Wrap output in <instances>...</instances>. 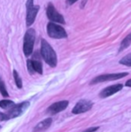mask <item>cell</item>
Instances as JSON below:
<instances>
[{
    "label": "cell",
    "mask_w": 131,
    "mask_h": 132,
    "mask_svg": "<svg viewBox=\"0 0 131 132\" xmlns=\"http://www.w3.org/2000/svg\"><path fill=\"white\" fill-rule=\"evenodd\" d=\"M76 1H78V0H66V5H72L73 4H75Z\"/></svg>",
    "instance_id": "d6986e66"
},
{
    "label": "cell",
    "mask_w": 131,
    "mask_h": 132,
    "mask_svg": "<svg viewBox=\"0 0 131 132\" xmlns=\"http://www.w3.org/2000/svg\"><path fill=\"white\" fill-rule=\"evenodd\" d=\"M119 64L124 65L127 67H131V53L126 55L119 60Z\"/></svg>",
    "instance_id": "2e32d148"
},
{
    "label": "cell",
    "mask_w": 131,
    "mask_h": 132,
    "mask_svg": "<svg viewBox=\"0 0 131 132\" xmlns=\"http://www.w3.org/2000/svg\"><path fill=\"white\" fill-rule=\"evenodd\" d=\"M40 10L39 5H34L33 0L26 1V25L31 26L36 19V15Z\"/></svg>",
    "instance_id": "277c9868"
},
{
    "label": "cell",
    "mask_w": 131,
    "mask_h": 132,
    "mask_svg": "<svg viewBox=\"0 0 131 132\" xmlns=\"http://www.w3.org/2000/svg\"><path fill=\"white\" fill-rule=\"evenodd\" d=\"M27 68L31 75L34 74L35 72L39 73L40 75H42L43 73V68H42V64L40 61L35 60V59H28L27 60Z\"/></svg>",
    "instance_id": "30bf717a"
},
{
    "label": "cell",
    "mask_w": 131,
    "mask_h": 132,
    "mask_svg": "<svg viewBox=\"0 0 131 132\" xmlns=\"http://www.w3.org/2000/svg\"><path fill=\"white\" fill-rule=\"evenodd\" d=\"M46 14H47V17L53 23H58L59 24H65L66 23L63 15L57 11L52 3L48 4L47 8H46Z\"/></svg>",
    "instance_id": "5b68a950"
},
{
    "label": "cell",
    "mask_w": 131,
    "mask_h": 132,
    "mask_svg": "<svg viewBox=\"0 0 131 132\" xmlns=\"http://www.w3.org/2000/svg\"><path fill=\"white\" fill-rule=\"evenodd\" d=\"M99 128L98 127H94V128H90V129H86V130H84V132H94V131H96L97 129H98Z\"/></svg>",
    "instance_id": "ac0fdd59"
},
{
    "label": "cell",
    "mask_w": 131,
    "mask_h": 132,
    "mask_svg": "<svg viewBox=\"0 0 131 132\" xmlns=\"http://www.w3.org/2000/svg\"><path fill=\"white\" fill-rule=\"evenodd\" d=\"M131 44V32L128 35H127L124 39L122 40L120 43V46H119V52H121V51H125L127 48H128Z\"/></svg>",
    "instance_id": "4fadbf2b"
},
{
    "label": "cell",
    "mask_w": 131,
    "mask_h": 132,
    "mask_svg": "<svg viewBox=\"0 0 131 132\" xmlns=\"http://www.w3.org/2000/svg\"><path fill=\"white\" fill-rule=\"evenodd\" d=\"M93 103L91 101L88 100H81L79 101L75 105V107L72 110V112L74 114H80V113H84L86 111H90L93 107Z\"/></svg>",
    "instance_id": "ba28073f"
},
{
    "label": "cell",
    "mask_w": 131,
    "mask_h": 132,
    "mask_svg": "<svg viewBox=\"0 0 131 132\" xmlns=\"http://www.w3.org/2000/svg\"><path fill=\"white\" fill-rule=\"evenodd\" d=\"M51 123H52V120H51L50 118L46 119V120H42V121L40 122L39 124H37V125L35 126L32 132H41V131L46 130V129L50 127Z\"/></svg>",
    "instance_id": "7c38bea8"
},
{
    "label": "cell",
    "mask_w": 131,
    "mask_h": 132,
    "mask_svg": "<svg viewBox=\"0 0 131 132\" xmlns=\"http://www.w3.org/2000/svg\"><path fill=\"white\" fill-rule=\"evenodd\" d=\"M13 75H14V82H15L16 86L19 89H21L23 87V81H22V78L20 77L19 74L16 70H14L13 71Z\"/></svg>",
    "instance_id": "5bb4252c"
},
{
    "label": "cell",
    "mask_w": 131,
    "mask_h": 132,
    "mask_svg": "<svg viewBox=\"0 0 131 132\" xmlns=\"http://www.w3.org/2000/svg\"><path fill=\"white\" fill-rule=\"evenodd\" d=\"M128 73L127 72H122V73H114V74H105V75H101L98 77H94L91 82L90 85H95V84L102 83V82L107 81H114V80H118L123 78L124 77H127Z\"/></svg>",
    "instance_id": "8992f818"
},
{
    "label": "cell",
    "mask_w": 131,
    "mask_h": 132,
    "mask_svg": "<svg viewBox=\"0 0 131 132\" xmlns=\"http://www.w3.org/2000/svg\"><path fill=\"white\" fill-rule=\"evenodd\" d=\"M47 32L50 38L53 39H66L67 33L66 30L60 24L56 23H49L47 25Z\"/></svg>",
    "instance_id": "3957f363"
},
{
    "label": "cell",
    "mask_w": 131,
    "mask_h": 132,
    "mask_svg": "<svg viewBox=\"0 0 131 132\" xmlns=\"http://www.w3.org/2000/svg\"><path fill=\"white\" fill-rule=\"evenodd\" d=\"M0 93H1L3 97H8L9 96L8 93H7V90H6V87H5V85L1 77H0Z\"/></svg>",
    "instance_id": "e0dca14e"
},
{
    "label": "cell",
    "mask_w": 131,
    "mask_h": 132,
    "mask_svg": "<svg viewBox=\"0 0 131 132\" xmlns=\"http://www.w3.org/2000/svg\"><path fill=\"white\" fill-rule=\"evenodd\" d=\"M35 38H36L35 30L32 29V28L27 30L24 34V38H23V53L26 57L32 55L35 42Z\"/></svg>",
    "instance_id": "7a4b0ae2"
},
{
    "label": "cell",
    "mask_w": 131,
    "mask_h": 132,
    "mask_svg": "<svg viewBox=\"0 0 131 132\" xmlns=\"http://www.w3.org/2000/svg\"><path fill=\"white\" fill-rule=\"evenodd\" d=\"M29 105H30V103H29V102H23V103H19V104H14L12 108H10L8 112L5 113L7 120H10V119H14V118H16V117H19L20 115H22L23 112H24L25 110L29 107Z\"/></svg>",
    "instance_id": "52a82bcc"
},
{
    "label": "cell",
    "mask_w": 131,
    "mask_h": 132,
    "mask_svg": "<svg viewBox=\"0 0 131 132\" xmlns=\"http://www.w3.org/2000/svg\"><path fill=\"white\" fill-rule=\"evenodd\" d=\"M40 55L45 62L51 68H55L58 64V57L55 51L46 40L42 39L40 42Z\"/></svg>",
    "instance_id": "6da1fadb"
},
{
    "label": "cell",
    "mask_w": 131,
    "mask_h": 132,
    "mask_svg": "<svg viewBox=\"0 0 131 132\" xmlns=\"http://www.w3.org/2000/svg\"><path fill=\"white\" fill-rule=\"evenodd\" d=\"M68 101H60V102H57V103H53L49 106L47 109V113L50 115H54L57 114V113L60 112V111H64V110L66 109L68 105Z\"/></svg>",
    "instance_id": "9c48e42d"
},
{
    "label": "cell",
    "mask_w": 131,
    "mask_h": 132,
    "mask_svg": "<svg viewBox=\"0 0 131 132\" xmlns=\"http://www.w3.org/2000/svg\"><path fill=\"white\" fill-rule=\"evenodd\" d=\"M125 85H126V86H128V87H131V79H128V81L126 82Z\"/></svg>",
    "instance_id": "ffe728a7"
},
{
    "label": "cell",
    "mask_w": 131,
    "mask_h": 132,
    "mask_svg": "<svg viewBox=\"0 0 131 132\" xmlns=\"http://www.w3.org/2000/svg\"><path fill=\"white\" fill-rule=\"evenodd\" d=\"M122 88H123V85H121V84H117V85H110V86H108L103 89V90L100 93L99 96L101 98H107V97H109V96H111V95H113V94H115L116 93L119 92Z\"/></svg>",
    "instance_id": "8fae6325"
},
{
    "label": "cell",
    "mask_w": 131,
    "mask_h": 132,
    "mask_svg": "<svg viewBox=\"0 0 131 132\" xmlns=\"http://www.w3.org/2000/svg\"><path fill=\"white\" fill-rule=\"evenodd\" d=\"M14 105V103L11 100H2L0 101V107L2 109H10Z\"/></svg>",
    "instance_id": "9a60e30c"
}]
</instances>
